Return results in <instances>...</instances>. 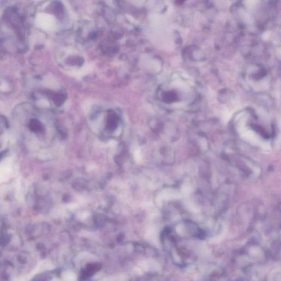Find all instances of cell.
<instances>
[{
    "label": "cell",
    "instance_id": "1",
    "mask_svg": "<svg viewBox=\"0 0 281 281\" xmlns=\"http://www.w3.org/2000/svg\"><path fill=\"white\" fill-rule=\"evenodd\" d=\"M36 24L41 29L47 31L54 29L55 27V22L52 17L46 13L38 14L36 18Z\"/></svg>",
    "mask_w": 281,
    "mask_h": 281
},
{
    "label": "cell",
    "instance_id": "2",
    "mask_svg": "<svg viewBox=\"0 0 281 281\" xmlns=\"http://www.w3.org/2000/svg\"><path fill=\"white\" fill-rule=\"evenodd\" d=\"M177 1H178V4L180 5V4H181V3L183 2L185 0H177Z\"/></svg>",
    "mask_w": 281,
    "mask_h": 281
}]
</instances>
